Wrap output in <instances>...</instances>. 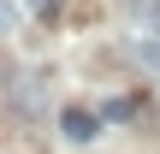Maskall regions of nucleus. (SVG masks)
Segmentation results:
<instances>
[{
	"instance_id": "obj_3",
	"label": "nucleus",
	"mask_w": 160,
	"mask_h": 154,
	"mask_svg": "<svg viewBox=\"0 0 160 154\" xmlns=\"http://www.w3.org/2000/svg\"><path fill=\"white\" fill-rule=\"evenodd\" d=\"M24 6H30L36 18H53V12H59V0H24Z\"/></svg>"
},
{
	"instance_id": "obj_1",
	"label": "nucleus",
	"mask_w": 160,
	"mask_h": 154,
	"mask_svg": "<svg viewBox=\"0 0 160 154\" xmlns=\"http://www.w3.org/2000/svg\"><path fill=\"white\" fill-rule=\"evenodd\" d=\"M59 131H65V142H77V148H83V142H95V137H101V119H95V113H83V107H65V113H59Z\"/></svg>"
},
{
	"instance_id": "obj_2",
	"label": "nucleus",
	"mask_w": 160,
	"mask_h": 154,
	"mask_svg": "<svg viewBox=\"0 0 160 154\" xmlns=\"http://www.w3.org/2000/svg\"><path fill=\"white\" fill-rule=\"evenodd\" d=\"M137 59H142V65L160 77V47H154V42H137Z\"/></svg>"
},
{
	"instance_id": "obj_4",
	"label": "nucleus",
	"mask_w": 160,
	"mask_h": 154,
	"mask_svg": "<svg viewBox=\"0 0 160 154\" xmlns=\"http://www.w3.org/2000/svg\"><path fill=\"white\" fill-rule=\"evenodd\" d=\"M0 30H12V6H0Z\"/></svg>"
}]
</instances>
